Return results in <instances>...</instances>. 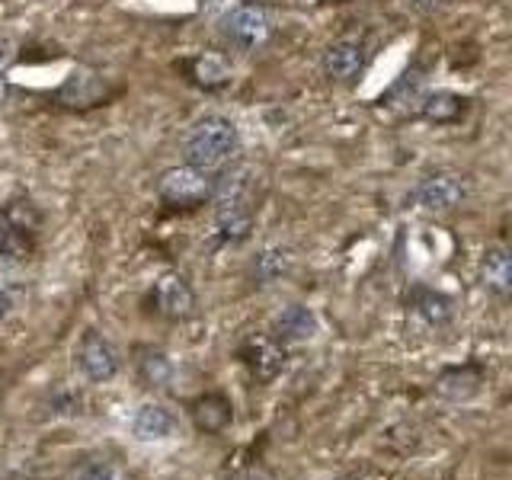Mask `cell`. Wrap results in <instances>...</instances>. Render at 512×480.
<instances>
[{"mask_svg":"<svg viewBox=\"0 0 512 480\" xmlns=\"http://www.w3.org/2000/svg\"><path fill=\"white\" fill-rule=\"evenodd\" d=\"M317 333V317L304 304H288L272 317V336L279 343H308Z\"/></svg>","mask_w":512,"mask_h":480,"instance_id":"obj_10","label":"cell"},{"mask_svg":"<svg viewBox=\"0 0 512 480\" xmlns=\"http://www.w3.org/2000/svg\"><path fill=\"white\" fill-rule=\"evenodd\" d=\"M480 285L496 298H512V240L487 250L480 263Z\"/></svg>","mask_w":512,"mask_h":480,"instance_id":"obj_11","label":"cell"},{"mask_svg":"<svg viewBox=\"0 0 512 480\" xmlns=\"http://www.w3.org/2000/svg\"><path fill=\"white\" fill-rule=\"evenodd\" d=\"M231 420H234V407L224 394L212 391V394H202L192 400V423H196V429L208 432V436L224 432L231 426Z\"/></svg>","mask_w":512,"mask_h":480,"instance_id":"obj_13","label":"cell"},{"mask_svg":"<svg viewBox=\"0 0 512 480\" xmlns=\"http://www.w3.org/2000/svg\"><path fill=\"white\" fill-rule=\"evenodd\" d=\"M240 151V132L231 119L224 116H205L189 128L183 138V157L189 167H199L205 173L228 170Z\"/></svg>","mask_w":512,"mask_h":480,"instance_id":"obj_1","label":"cell"},{"mask_svg":"<svg viewBox=\"0 0 512 480\" xmlns=\"http://www.w3.org/2000/svg\"><path fill=\"white\" fill-rule=\"evenodd\" d=\"M26 285L13 282V279H0V320H7L10 314H16L26 304Z\"/></svg>","mask_w":512,"mask_h":480,"instance_id":"obj_22","label":"cell"},{"mask_svg":"<svg viewBox=\"0 0 512 480\" xmlns=\"http://www.w3.org/2000/svg\"><path fill=\"white\" fill-rule=\"evenodd\" d=\"M0 215H4L7 221H13L16 228H23L26 234L36 237L39 228H42V215L36 212V205H32L29 199H13L7 202L4 208H0Z\"/></svg>","mask_w":512,"mask_h":480,"instance_id":"obj_21","label":"cell"},{"mask_svg":"<svg viewBox=\"0 0 512 480\" xmlns=\"http://www.w3.org/2000/svg\"><path fill=\"white\" fill-rule=\"evenodd\" d=\"M480 384H484V372L474 365H464V368H448L442 372V378L436 381V394L442 400H452V404H461V400H471Z\"/></svg>","mask_w":512,"mask_h":480,"instance_id":"obj_14","label":"cell"},{"mask_svg":"<svg viewBox=\"0 0 512 480\" xmlns=\"http://www.w3.org/2000/svg\"><path fill=\"white\" fill-rule=\"evenodd\" d=\"M32 247H36V237L0 215V260H26Z\"/></svg>","mask_w":512,"mask_h":480,"instance_id":"obj_20","label":"cell"},{"mask_svg":"<svg viewBox=\"0 0 512 480\" xmlns=\"http://www.w3.org/2000/svg\"><path fill=\"white\" fill-rule=\"evenodd\" d=\"M288 269H292V250H288V247H263L250 263L253 279L260 285L279 282Z\"/></svg>","mask_w":512,"mask_h":480,"instance_id":"obj_18","label":"cell"},{"mask_svg":"<svg viewBox=\"0 0 512 480\" xmlns=\"http://www.w3.org/2000/svg\"><path fill=\"white\" fill-rule=\"evenodd\" d=\"M397 4L407 13H432V10H439L445 0H397Z\"/></svg>","mask_w":512,"mask_h":480,"instance_id":"obj_25","label":"cell"},{"mask_svg":"<svg viewBox=\"0 0 512 480\" xmlns=\"http://www.w3.org/2000/svg\"><path fill=\"white\" fill-rule=\"evenodd\" d=\"M340 480H359V477H340Z\"/></svg>","mask_w":512,"mask_h":480,"instance_id":"obj_26","label":"cell"},{"mask_svg":"<svg viewBox=\"0 0 512 480\" xmlns=\"http://www.w3.org/2000/svg\"><path fill=\"white\" fill-rule=\"evenodd\" d=\"M13 58H16V45L10 39H0V103H4V96H7V71Z\"/></svg>","mask_w":512,"mask_h":480,"instance_id":"obj_24","label":"cell"},{"mask_svg":"<svg viewBox=\"0 0 512 480\" xmlns=\"http://www.w3.org/2000/svg\"><path fill=\"white\" fill-rule=\"evenodd\" d=\"M132 436L138 442H164L176 436V416L160 404H141L132 416Z\"/></svg>","mask_w":512,"mask_h":480,"instance_id":"obj_12","label":"cell"},{"mask_svg":"<svg viewBox=\"0 0 512 480\" xmlns=\"http://www.w3.org/2000/svg\"><path fill=\"white\" fill-rule=\"evenodd\" d=\"M160 202L170 208H180V212H189V208H199L205 202L215 199V180L199 167H173L160 176Z\"/></svg>","mask_w":512,"mask_h":480,"instance_id":"obj_2","label":"cell"},{"mask_svg":"<svg viewBox=\"0 0 512 480\" xmlns=\"http://www.w3.org/2000/svg\"><path fill=\"white\" fill-rule=\"evenodd\" d=\"M464 196H468V180H464V173L458 170H432L416 183V192H413L416 205L436 215L458 208Z\"/></svg>","mask_w":512,"mask_h":480,"instance_id":"obj_4","label":"cell"},{"mask_svg":"<svg viewBox=\"0 0 512 480\" xmlns=\"http://www.w3.org/2000/svg\"><path fill=\"white\" fill-rule=\"evenodd\" d=\"M410 311L420 320H426L429 327H445L448 320H452L455 304H452V298H448V295L432 292V288H413Z\"/></svg>","mask_w":512,"mask_h":480,"instance_id":"obj_17","label":"cell"},{"mask_svg":"<svg viewBox=\"0 0 512 480\" xmlns=\"http://www.w3.org/2000/svg\"><path fill=\"white\" fill-rule=\"evenodd\" d=\"M192 80L205 90H218L231 80V61L221 55H199L192 61Z\"/></svg>","mask_w":512,"mask_h":480,"instance_id":"obj_19","label":"cell"},{"mask_svg":"<svg viewBox=\"0 0 512 480\" xmlns=\"http://www.w3.org/2000/svg\"><path fill=\"white\" fill-rule=\"evenodd\" d=\"M135 368L144 384H151V388H170L173 378H176V368H173V359L167 356L164 349L157 346H144L135 352Z\"/></svg>","mask_w":512,"mask_h":480,"instance_id":"obj_15","label":"cell"},{"mask_svg":"<svg viewBox=\"0 0 512 480\" xmlns=\"http://www.w3.org/2000/svg\"><path fill=\"white\" fill-rule=\"evenodd\" d=\"M109 93H112V87L106 84V77H100L96 71H87V68H77L61 84L58 103L68 109H90V106H100L103 100H109Z\"/></svg>","mask_w":512,"mask_h":480,"instance_id":"obj_8","label":"cell"},{"mask_svg":"<svg viewBox=\"0 0 512 480\" xmlns=\"http://www.w3.org/2000/svg\"><path fill=\"white\" fill-rule=\"evenodd\" d=\"M464 112H468V100L452 90H436V93H426L420 100V116L426 122H436V125H448V122H458Z\"/></svg>","mask_w":512,"mask_h":480,"instance_id":"obj_16","label":"cell"},{"mask_svg":"<svg viewBox=\"0 0 512 480\" xmlns=\"http://www.w3.org/2000/svg\"><path fill=\"white\" fill-rule=\"evenodd\" d=\"M148 304H151V311L164 320H186L196 314V292H192L183 276L164 272V276L151 285Z\"/></svg>","mask_w":512,"mask_h":480,"instance_id":"obj_5","label":"cell"},{"mask_svg":"<svg viewBox=\"0 0 512 480\" xmlns=\"http://www.w3.org/2000/svg\"><path fill=\"white\" fill-rule=\"evenodd\" d=\"M240 359H244L247 372L256 381H272V378H279V372L285 368V346L272 333L269 336L256 333L244 343V349H240Z\"/></svg>","mask_w":512,"mask_h":480,"instance_id":"obj_7","label":"cell"},{"mask_svg":"<svg viewBox=\"0 0 512 480\" xmlns=\"http://www.w3.org/2000/svg\"><path fill=\"white\" fill-rule=\"evenodd\" d=\"M221 36L240 52H253V48L269 42L272 16L263 4H237L221 16Z\"/></svg>","mask_w":512,"mask_h":480,"instance_id":"obj_3","label":"cell"},{"mask_svg":"<svg viewBox=\"0 0 512 480\" xmlns=\"http://www.w3.org/2000/svg\"><path fill=\"white\" fill-rule=\"evenodd\" d=\"M77 368L93 384L112 381L119 372V352L112 349V343L100 330H87L77 343Z\"/></svg>","mask_w":512,"mask_h":480,"instance_id":"obj_6","label":"cell"},{"mask_svg":"<svg viewBox=\"0 0 512 480\" xmlns=\"http://www.w3.org/2000/svg\"><path fill=\"white\" fill-rule=\"evenodd\" d=\"M368 64V48L359 39H340L324 52V71L333 80H356Z\"/></svg>","mask_w":512,"mask_h":480,"instance_id":"obj_9","label":"cell"},{"mask_svg":"<svg viewBox=\"0 0 512 480\" xmlns=\"http://www.w3.org/2000/svg\"><path fill=\"white\" fill-rule=\"evenodd\" d=\"M71 480H116V468L103 458H87V461L74 464Z\"/></svg>","mask_w":512,"mask_h":480,"instance_id":"obj_23","label":"cell"}]
</instances>
